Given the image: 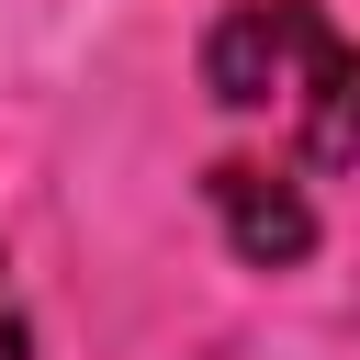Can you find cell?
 Returning a JSON list of instances; mask_svg holds the SVG:
<instances>
[{
  "label": "cell",
  "instance_id": "cell-2",
  "mask_svg": "<svg viewBox=\"0 0 360 360\" xmlns=\"http://www.w3.org/2000/svg\"><path fill=\"white\" fill-rule=\"evenodd\" d=\"M202 202H214V225H225V248H236L248 270H304V259H315V202H304V180L248 169V158H214V169H202Z\"/></svg>",
  "mask_w": 360,
  "mask_h": 360
},
{
  "label": "cell",
  "instance_id": "cell-1",
  "mask_svg": "<svg viewBox=\"0 0 360 360\" xmlns=\"http://www.w3.org/2000/svg\"><path fill=\"white\" fill-rule=\"evenodd\" d=\"M202 90L248 124H281L304 169H360V45L315 0H225L202 34Z\"/></svg>",
  "mask_w": 360,
  "mask_h": 360
},
{
  "label": "cell",
  "instance_id": "cell-3",
  "mask_svg": "<svg viewBox=\"0 0 360 360\" xmlns=\"http://www.w3.org/2000/svg\"><path fill=\"white\" fill-rule=\"evenodd\" d=\"M0 360H34V326H22V304H11V270H0Z\"/></svg>",
  "mask_w": 360,
  "mask_h": 360
}]
</instances>
